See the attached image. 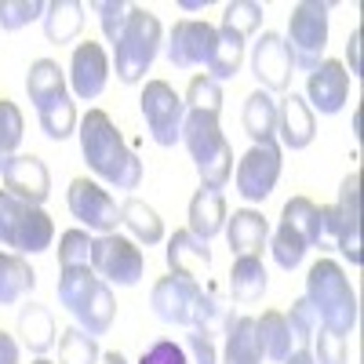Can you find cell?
Instances as JSON below:
<instances>
[{"instance_id":"6da1fadb","label":"cell","mask_w":364,"mask_h":364,"mask_svg":"<svg viewBox=\"0 0 364 364\" xmlns=\"http://www.w3.org/2000/svg\"><path fill=\"white\" fill-rule=\"evenodd\" d=\"M77 128H80L77 135H80V154H84L87 168L117 190H139L142 161L124 142V135L117 132L113 117L106 109H87L77 120Z\"/></svg>"},{"instance_id":"7a4b0ae2","label":"cell","mask_w":364,"mask_h":364,"mask_svg":"<svg viewBox=\"0 0 364 364\" xmlns=\"http://www.w3.org/2000/svg\"><path fill=\"white\" fill-rule=\"evenodd\" d=\"M314 306L321 328L336 331V336H350L357 328V291L350 288L346 273L339 262L331 259H317L306 273V295H302Z\"/></svg>"},{"instance_id":"3957f363","label":"cell","mask_w":364,"mask_h":364,"mask_svg":"<svg viewBox=\"0 0 364 364\" xmlns=\"http://www.w3.org/2000/svg\"><path fill=\"white\" fill-rule=\"evenodd\" d=\"M182 146L200 175V186L208 190H223L233 178V149L219 128V117L211 113H186L182 120Z\"/></svg>"},{"instance_id":"277c9868","label":"cell","mask_w":364,"mask_h":364,"mask_svg":"<svg viewBox=\"0 0 364 364\" xmlns=\"http://www.w3.org/2000/svg\"><path fill=\"white\" fill-rule=\"evenodd\" d=\"M161 41H164L161 18L146 8H128V22L120 29V37L113 41V63H117L120 84H142V77L149 73L161 51Z\"/></svg>"},{"instance_id":"5b68a950","label":"cell","mask_w":364,"mask_h":364,"mask_svg":"<svg viewBox=\"0 0 364 364\" xmlns=\"http://www.w3.org/2000/svg\"><path fill=\"white\" fill-rule=\"evenodd\" d=\"M55 223L44 208H33L8 190H0V245L15 255H37L51 248Z\"/></svg>"},{"instance_id":"8992f818","label":"cell","mask_w":364,"mask_h":364,"mask_svg":"<svg viewBox=\"0 0 364 364\" xmlns=\"http://www.w3.org/2000/svg\"><path fill=\"white\" fill-rule=\"evenodd\" d=\"M291 63L302 73H314L324 63L328 48V4L321 0H299L288 15V37H284Z\"/></svg>"},{"instance_id":"52a82bcc","label":"cell","mask_w":364,"mask_h":364,"mask_svg":"<svg viewBox=\"0 0 364 364\" xmlns=\"http://www.w3.org/2000/svg\"><path fill=\"white\" fill-rule=\"evenodd\" d=\"M91 269H95V277L106 281V284L132 288L146 273V255L132 237L102 233V237H91Z\"/></svg>"},{"instance_id":"ba28073f","label":"cell","mask_w":364,"mask_h":364,"mask_svg":"<svg viewBox=\"0 0 364 364\" xmlns=\"http://www.w3.org/2000/svg\"><path fill=\"white\" fill-rule=\"evenodd\" d=\"M139 106H142L146 128H149V135H154L157 146H175V142L182 139L186 102H182V95H178L168 80H146Z\"/></svg>"},{"instance_id":"9c48e42d","label":"cell","mask_w":364,"mask_h":364,"mask_svg":"<svg viewBox=\"0 0 364 364\" xmlns=\"http://www.w3.org/2000/svg\"><path fill=\"white\" fill-rule=\"evenodd\" d=\"M281 168H284L281 146L277 142H259L237 161L233 186H237V193L245 200L259 204V200H266L273 193V186H277V178H281Z\"/></svg>"},{"instance_id":"30bf717a","label":"cell","mask_w":364,"mask_h":364,"mask_svg":"<svg viewBox=\"0 0 364 364\" xmlns=\"http://www.w3.org/2000/svg\"><path fill=\"white\" fill-rule=\"evenodd\" d=\"M66 204L73 211V219L87 230L102 233H117L120 223V204L109 197V190H102L95 178H73L66 190Z\"/></svg>"},{"instance_id":"8fae6325","label":"cell","mask_w":364,"mask_h":364,"mask_svg":"<svg viewBox=\"0 0 364 364\" xmlns=\"http://www.w3.org/2000/svg\"><path fill=\"white\" fill-rule=\"evenodd\" d=\"M219 29L200 18H178L168 33V63L178 70H193V66H208L211 51H215Z\"/></svg>"},{"instance_id":"7c38bea8","label":"cell","mask_w":364,"mask_h":364,"mask_svg":"<svg viewBox=\"0 0 364 364\" xmlns=\"http://www.w3.org/2000/svg\"><path fill=\"white\" fill-rule=\"evenodd\" d=\"M252 73L259 80L262 91H288L291 87V77H295V63H291V51L284 44L281 33H273V29H266V33L255 41L252 48Z\"/></svg>"},{"instance_id":"4fadbf2b","label":"cell","mask_w":364,"mask_h":364,"mask_svg":"<svg viewBox=\"0 0 364 364\" xmlns=\"http://www.w3.org/2000/svg\"><path fill=\"white\" fill-rule=\"evenodd\" d=\"M200 291H204L200 281L168 273V277H161V281L154 284V291H149V306H154V314H157L164 324H186V328H190Z\"/></svg>"},{"instance_id":"5bb4252c","label":"cell","mask_w":364,"mask_h":364,"mask_svg":"<svg viewBox=\"0 0 364 364\" xmlns=\"http://www.w3.org/2000/svg\"><path fill=\"white\" fill-rule=\"evenodd\" d=\"M109 84V55L102 44L95 41H80L73 48V58H70V87H73V99L80 102H91L99 99Z\"/></svg>"},{"instance_id":"9a60e30c","label":"cell","mask_w":364,"mask_h":364,"mask_svg":"<svg viewBox=\"0 0 364 364\" xmlns=\"http://www.w3.org/2000/svg\"><path fill=\"white\" fill-rule=\"evenodd\" d=\"M336 208V248L360 266V175L350 171L339 186V200Z\"/></svg>"},{"instance_id":"2e32d148","label":"cell","mask_w":364,"mask_h":364,"mask_svg":"<svg viewBox=\"0 0 364 364\" xmlns=\"http://www.w3.org/2000/svg\"><path fill=\"white\" fill-rule=\"evenodd\" d=\"M0 178H4V190H8L11 197L33 204V208H41V204L48 200V193H51L48 164H44L37 154H18V157H11Z\"/></svg>"},{"instance_id":"e0dca14e","label":"cell","mask_w":364,"mask_h":364,"mask_svg":"<svg viewBox=\"0 0 364 364\" xmlns=\"http://www.w3.org/2000/svg\"><path fill=\"white\" fill-rule=\"evenodd\" d=\"M350 99V73L336 58H324V63L306 73V102L317 113H339Z\"/></svg>"},{"instance_id":"ac0fdd59","label":"cell","mask_w":364,"mask_h":364,"mask_svg":"<svg viewBox=\"0 0 364 364\" xmlns=\"http://www.w3.org/2000/svg\"><path fill=\"white\" fill-rule=\"evenodd\" d=\"M317 135V113L310 109V102L288 91L277 102V146L284 149H306Z\"/></svg>"},{"instance_id":"d6986e66","label":"cell","mask_w":364,"mask_h":364,"mask_svg":"<svg viewBox=\"0 0 364 364\" xmlns=\"http://www.w3.org/2000/svg\"><path fill=\"white\" fill-rule=\"evenodd\" d=\"M168 269L178 273V277H193L204 284V277L211 273V248L200 237H193L190 230H175L168 237Z\"/></svg>"},{"instance_id":"ffe728a7","label":"cell","mask_w":364,"mask_h":364,"mask_svg":"<svg viewBox=\"0 0 364 364\" xmlns=\"http://www.w3.org/2000/svg\"><path fill=\"white\" fill-rule=\"evenodd\" d=\"M226 240L233 255H262V248L269 245L266 215L255 208H240L233 215H226Z\"/></svg>"},{"instance_id":"44dd1931","label":"cell","mask_w":364,"mask_h":364,"mask_svg":"<svg viewBox=\"0 0 364 364\" xmlns=\"http://www.w3.org/2000/svg\"><path fill=\"white\" fill-rule=\"evenodd\" d=\"M226 197H223V190H208V186H200L193 197H190V211H186V219H190V233L193 237H200L204 245L211 237H219L223 230H226Z\"/></svg>"},{"instance_id":"7402d4cb","label":"cell","mask_w":364,"mask_h":364,"mask_svg":"<svg viewBox=\"0 0 364 364\" xmlns=\"http://www.w3.org/2000/svg\"><path fill=\"white\" fill-rule=\"evenodd\" d=\"M266 284H269V273L262 266V255H237L233 259V269H230V295L240 306H252L266 295Z\"/></svg>"},{"instance_id":"603a6c76","label":"cell","mask_w":364,"mask_h":364,"mask_svg":"<svg viewBox=\"0 0 364 364\" xmlns=\"http://www.w3.org/2000/svg\"><path fill=\"white\" fill-rule=\"evenodd\" d=\"M240 124H245L252 146L259 142H277V99L269 91H252L245 99V113H240Z\"/></svg>"},{"instance_id":"cb8c5ba5","label":"cell","mask_w":364,"mask_h":364,"mask_svg":"<svg viewBox=\"0 0 364 364\" xmlns=\"http://www.w3.org/2000/svg\"><path fill=\"white\" fill-rule=\"evenodd\" d=\"M77 317V328L87 331V336H106V331L113 328V317H117V302H113V288L106 281H99L95 288H91V295L80 302V306L73 310Z\"/></svg>"},{"instance_id":"d4e9b609","label":"cell","mask_w":364,"mask_h":364,"mask_svg":"<svg viewBox=\"0 0 364 364\" xmlns=\"http://www.w3.org/2000/svg\"><path fill=\"white\" fill-rule=\"evenodd\" d=\"M237 317H233V306H230V302L215 291V288H204L200 291V299H197V310H193V321H190V328L193 331H200V336L204 339H211V343H215L219 336H226V331H230V324H233Z\"/></svg>"},{"instance_id":"484cf974","label":"cell","mask_w":364,"mask_h":364,"mask_svg":"<svg viewBox=\"0 0 364 364\" xmlns=\"http://www.w3.org/2000/svg\"><path fill=\"white\" fill-rule=\"evenodd\" d=\"M18 339L29 353L44 357L51 346H55V317L48 306L41 302H29V306L18 310Z\"/></svg>"},{"instance_id":"4316f807","label":"cell","mask_w":364,"mask_h":364,"mask_svg":"<svg viewBox=\"0 0 364 364\" xmlns=\"http://www.w3.org/2000/svg\"><path fill=\"white\" fill-rule=\"evenodd\" d=\"M37 288V273L22 255L0 252V306H15Z\"/></svg>"},{"instance_id":"83f0119b","label":"cell","mask_w":364,"mask_h":364,"mask_svg":"<svg viewBox=\"0 0 364 364\" xmlns=\"http://www.w3.org/2000/svg\"><path fill=\"white\" fill-rule=\"evenodd\" d=\"M255 343H259L266 360H277V364L288 360L295 343H291V328H288L281 310H266L262 317H255Z\"/></svg>"},{"instance_id":"f1b7e54d","label":"cell","mask_w":364,"mask_h":364,"mask_svg":"<svg viewBox=\"0 0 364 364\" xmlns=\"http://www.w3.org/2000/svg\"><path fill=\"white\" fill-rule=\"evenodd\" d=\"M41 26L51 44H70V41H77L80 26H84V4H77V0H51L44 8Z\"/></svg>"},{"instance_id":"f546056e","label":"cell","mask_w":364,"mask_h":364,"mask_svg":"<svg viewBox=\"0 0 364 364\" xmlns=\"http://www.w3.org/2000/svg\"><path fill=\"white\" fill-rule=\"evenodd\" d=\"M120 223L128 226L135 245H161L164 240V219L139 197H128L120 204Z\"/></svg>"},{"instance_id":"4dcf8cb0","label":"cell","mask_w":364,"mask_h":364,"mask_svg":"<svg viewBox=\"0 0 364 364\" xmlns=\"http://www.w3.org/2000/svg\"><path fill=\"white\" fill-rule=\"evenodd\" d=\"M26 95H29V102H33L37 109L44 102L58 99V95H66V73H63V66H58L55 58H37V63L29 66V73H26Z\"/></svg>"},{"instance_id":"1f68e13d","label":"cell","mask_w":364,"mask_h":364,"mask_svg":"<svg viewBox=\"0 0 364 364\" xmlns=\"http://www.w3.org/2000/svg\"><path fill=\"white\" fill-rule=\"evenodd\" d=\"M219 364H262V350L255 343V317H237L230 324Z\"/></svg>"},{"instance_id":"d6a6232c","label":"cell","mask_w":364,"mask_h":364,"mask_svg":"<svg viewBox=\"0 0 364 364\" xmlns=\"http://www.w3.org/2000/svg\"><path fill=\"white\" fill-rule=\"evenodd\" d=\"M219 29V26H215ZM245 41H240L237 33H226V29H219V41H215V51H211V63H208V77L223 84V80H233L240 73V66H245Z\"/></svg>"},{"instance_id":"836d02e7","label":"cell","mask_w":364,"mask_h":364,"mask_svg":"<svg viewBox=\"0 0 364 364\" xmlns=\"http://www.w3.org/2000/svg\"><path fill=\"white\" fill-rule=\"evenodd\" d=\"M37 120H41V132L51 139V142H63L77 132V106H73V95H58L51 102H44L37 109Z\"/></svg>"},{"instance_id":"e575fe53","label":"cell","mask_w":364,"mask_h":364,"mask_svg":"<svg viewBox=\"0 0 364 364\" xmlns=\"http://www.w3.org/2000/svg\"><path fill=\"white\" fill-rule=\"evenodd\" d=\"M102 360V350H99V339L80 331L77 324L58 331V364H99Z\"/></svg>"},{"instance_id":"d590c367","label":"cell","mask_w":364,"mask_h":364,"mask_svg":"<svg viewBox=\"0 0 364 364\" xmlns=\"http://www.w3.org/2000/svg\"><path fill=\"white\" fill-rule=\"evenodd\" d=\"M95 284H99V277H95V269H91V266H66V269H58V302L73 314L80 302L91 295Z\"/></svg>"},{"instance_id":"8d00e7d4","label":"cell","mask_w":364,"mask_h":364,"mask_svg":"<svg viewBox=\"0 0 364 364\" xmlns=\"http://www.w3.org/2000/svg\"><path fill=\"white\" fill-rule=\"evenodd\" d=\"M306 252H310L306 240H302L288 223H277V230H273V237H269V255H273V262H277L281 269H295L302 259H306Z\"/></svg>"},{"instance_id":"74e56055","label":"cell","mask_w":364,"mask_h":364,"mask_svg":"<svg viewBox=\"0 0 364 364\" xmlns=\"http://www.w3.org/2000/svg\"><path fill=\"white\" fill-rule=\"evenodd\" d=\"M18 146H22V109L11 99H0V175H4L11 157H18Z\"/></svg>"},{"instance_id":"f35d334b","label":"cell","mask_w":364,"mask_h":364,"mask_svg":"<svg viewBox=\"0 0 364 364\" xmlns=\"http://www.w3.org/2000/svg\"><path fill=\"white\" fill-rule=\"evenodd\" d=\"M259 26H262V4H252V0H230V4L223 8L219 29H226V33H237L240 41H248Z\"/></svg>"},{"instance_id":"ab89813d","label":"cell","mask_w":364,"mask_h":364,"mask_svg":"<svg viewBox=\"0 0 364 364\" xmlns=\"http://www.w3.org/2000/svg\"><path fill=\"white\" fill-rule=\"evenodd\" d=\"M186 113H211L219 117L223 113V84H215L208 73H197L186 87Z\"/></svg>"},{"instance_id":"60d3db41","label":"cell","mask_w":364,"mask_h":364,"mask_svg":"<svg viewBox=\"0 0 364 364\" xmlns=\"http://www.w3.org/2000/svg\"><path fill=\"white\" fill-rule=\"evenodd\" d=\"M284 321H288V328H291V343H295V350H310L314 331L321 328V321H317V314H314L310 302H306V299H295V302H291V310L284 314Z\"/></svg>"},{"instance_id":"b9f144b4","label":"cell","mask_w":364,"mask_h":364,"mask_svg":"<svg viewBox=\"0 0 364 364\" xmlns=\"http://www.w3.org/2000/svg\"><path fill=\"white\" fill-rule=\"evenodd\" d=\"M44 0H0V29L4 33H15V29L41 22L44 18Z\"/></svg>"},{"instance_id":"7bdbcfd3","label":"cell","mask_w":364,"mask_h":364,"mask_svg":"<svg viewBox=\"0 0 364 364\" xmlns=\"http://www.w3.org/2000/svg\"><path fill=\"white\" fill-rule=\"evenodd\" d=\"M66 266H91V237L87 230H66L58 237V269Z\"/></svg>"},{"instance_id":"ee69618b","label":"cell","mask_w":364,"mask_h":364,"mask_svg":"<svg viewBox=\"0 0 364 364\" xmlns=\"http://www.w3.org/2000/svg\"><path fill=\"white\" fill-rule=\"evenodd\" d=\"M310 353H314V364H346V336L317 328L314 343H310Z\"/></svg>"},{"instance_id":"f6af8a7d","label":"cell","mask_w":364,"mask_h":364,"mask_svg":"<svg viewBox=\"0 0 364 364\" xmlns=\"http://www.w3.org/2000/svg\"><path fill=\"white\" fill-rule=\"evenodd\" d=\"M128 8H132V4H124V0H99V4H95V11H99V26H102V33H106L109 44L120 37V29H124V22H128Z\"/></svg>"},{"instance_id":"bcb514c9","label":"cell","mask_w":364,"mask_h":364,"mask_svg":"<svg viewBox=\"0 0 364 364\" xmlns=\"http://www.w3.org/2000/svg\"><path fill=\"white\" fill-rule=\"evenodd\" d=\"M139 364H190V357H186V350H182L178 343L161 339V343H154L139 357Z\"/></svg>"},{"instance_id":"7dc6e473","label":"cell","mask_w":364,"mask_h":364,"mask_svg":"<svg viewBox=\"0 0 364 364\" xmlns=\"http://www.w3.org/2000/svg\"><path fill=\"white\" fill-rule=\"evenodd\" d=\"M186 350H190L193 364H219V350H215V343H211V339H204L200 331H190Z\"/></svg>"},{"instance_id":"c3c4849f","label":"cell","mask_w":364,"mask_h":364,"mask_svg":"<svg viewBox=\"0 0 364 364\" xmlns=\"http://www.w3.org/2000/svg\"><path fill=\"white\" fill-rule=\"evenodd\" d=\"M346 58H350V77H360V29H353V33H350Z\"/></svg>"},{"instance_id":"681fc988","label":"cell","mask_w":364,"mask_h":364,"mask_svg":"<svg viewBox=\"0 0 364 364\" xmlns=\"http://www.w3.org/2000/svg\"><path fill=\"white\" fill-rule=\"evenodd\" d=\"M0 364H18V343L8 331H0Z\"/></svg>"},{"instance_id":"f907efd6","label":"cell","mask_w":364,"mask_h":364,"mask_svg":"<svg viewBox=\"0 0 364 364\" xmlns=\"http://www.w3.org/2000/svg\"><path fill=\"white\" fill-rule=\"evenodd\" d=\"M284 364H314V353L310 350H291Z\"/></svg>"},{"instance_id":"816d5d0a","label":"cell","mask_w":364,"mask_h":364,"mask_svg":"<svg viewBox=\"0 0 364 364\" xmlns=\"http://www.w3.org/2000/svg\"><path fill=\"white\" fill-rule=\"evenodd\" d=\"M102 364H128V357L120 353V350H106L102 353Z\"/></svg>"},{"instance_id":"f5cc1de1","label":"cell","mask_w":364,"mask_h":364,"mask_svg":"<svg viewBox=\"0 0 364 364\" xmlns=\"http://www.w3.org/2000/svg\"><path fill=\"white\" fill-rule=\"evenodd\" d=\"M208 4V0H186V4H182V8H186V11H200Z\"/></svg>"},{"instance_id":"db71d44e","label":"cell","mask_w":364,"mask_h":364,"mask_svg":"<svg viewBox=\"0 0 364 364\" xmlns=\"http://www.w3.org/2000/svg\"><path fill=\"white\" fill-rule=\"evenodd\" d=\"M33 364H55V360H48V357H37V360H33Z\"/></svg>"}]
</instances>
